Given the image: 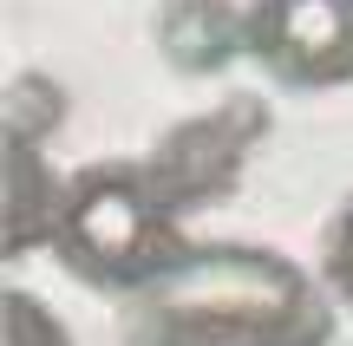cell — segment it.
Instances as JSON below:
<instances>
[{
  "label": "cell",
  "mask_w": 353,
  "mask_h": 346,
  "mask_svg": "<svg viewBox=\"0 0 353 346\" xmlns=\"http://www.w3.org/2000/svg\"><path fill=\"white\" fill-rule=\"evenodd\" d=\"M157 52L190 78L249 59V7L236 0H170L157 13Z\"/></svg>",
  "instance_id": "obj_3"
},
{
  "label": "cell",
  "mask_w": 353,
  "mask_h": 346,
  "mask_svg": "<svg viewBox=\"0 0 353 346\" xmlns=\"http://www.w3.org/2000/svg\"><path fill=\"white\" fill-rule=\"evenodd\" d=\"M249 59L288 91L353 85V0H249Z\"/></svg>",
  "instance_id": "obj_2"
},
{
  "label": "cell",
  "mask_w": 353,
  "mask_h": 346,
  "mask_svg": "<svg viewBox=\"0 0 353 346\" xmlns=\"http://www.w3.org/2000/svg\"><path fill=\"white\" fill-rule=\"evenodd\" d=\"M321 274L341 301H353V196L341 203V216L327 222V242H321Z\"/></svg>",
  "instance_id": "obj_4"
},
{
  "label": "cell",
  "mask_w": 353,
  "mask_h": 346,
  "mask_svg": "<svg viewBox=\"0 0 353 346\" xmlns=\"http://www.w3.org/2000/svg\"><path fill=\"white\" fill-rule=\"evenodd\" d=\"M52 248L79 281H99V288H151L183 268L170 196L144 164L79 170L59 190Z\"/></svg>",
  "instance_id": "obj_1"
}]
</instances>
